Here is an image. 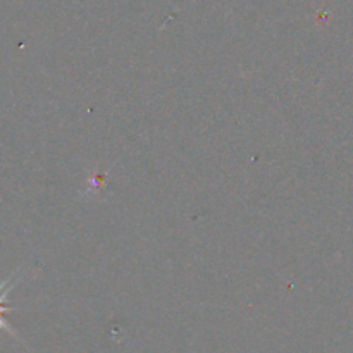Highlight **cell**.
Instances as JSON below:
<instances>
[{
    "mask_svg": "<svg viewBox=\"0 0 353 353\" xmlns=\"http://www.w3.org/2000/svg\"><path fill=\"white\" fill-rule=\"evenodd\" d=\"M9 288H12V283H3V285H0V327L3 326V321H2V312L6 310V307H3V299H6V293L9 292Z\"/></svg>",
    "mask_w": 353,
    "mask_h": 353,
    "instance_id": "1",
    "label": "cell"
}]
</instances>
